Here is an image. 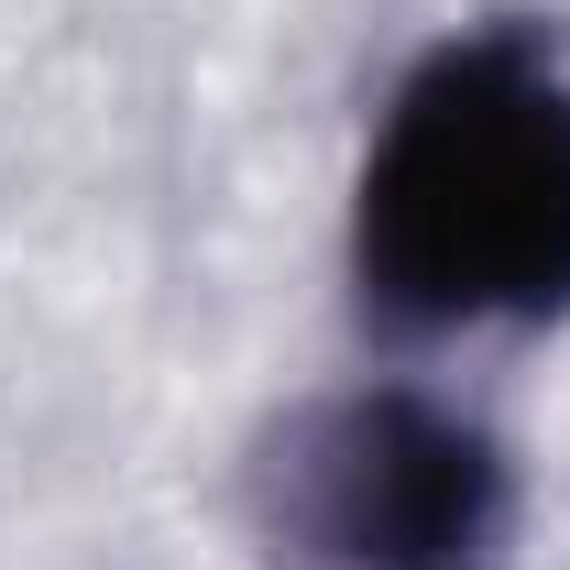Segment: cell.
Returning <instances> with one entry per match:
<instances>
[{
    "label": "cell",
    "mask_w": 570,
    "mask_h": 570,
    "mask_svg": "<svg viewBox=\"0 0 570 570\" xmlns=\"http://www.w3.org/2000/svg\"><path fill=\"white\" fill-rule=\"evenodd\" d=\"M253 527L296 570H504L527 494L483 417L417 384H352L264 428Z\"/></svg>",
    "instance_id": "7a4b0ae2"
},
{
    "label": "cell",
    "mask_w": 570,
    "mask_h": 570,
    "mask_svg": "<svg viewBox=\"0 0 570 570\" xmlns=\"http://www.w3.org/2000/svg\"><path fill=\"white\" fill-rule=\"evenodd\" d=\"M352 285L384 330L570 318V33L472 22L395 77L352 187Z\"/></svg>",
    "instance_id": "6da1fadb"
}]
</instances>
